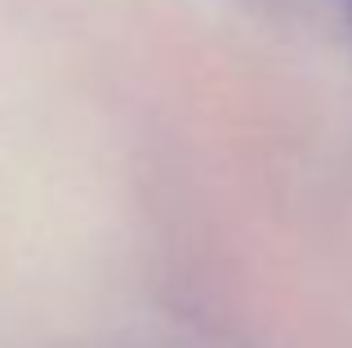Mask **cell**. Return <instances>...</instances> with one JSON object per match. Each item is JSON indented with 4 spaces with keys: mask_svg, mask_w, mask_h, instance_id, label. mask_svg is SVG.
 Instances as JSON below:
<instances>
[{
    "mask_svg": "<svg viewBox=\"0 0 352 348\" xmlns=\"http://www.w3.org/2000/svg\"><path fill=\"white\" fill-rule=\"evenodd\" d=\"M335 5H339V14H344V23L352 27V0H335Z\"/></svg>",
    "mask_w": 352,
    "mask_h": 348,
    "instance_id": "6da1fadb",
    "label": "cell"
}]
</instances>
